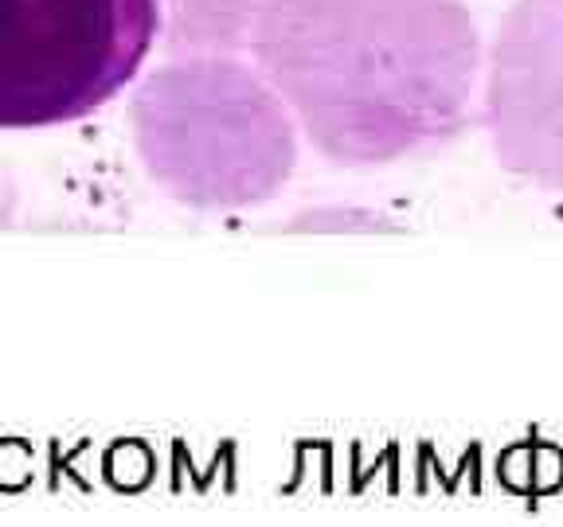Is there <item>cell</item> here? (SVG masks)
Returning a JSON list of instances; mask_svg holds the SVG:
<instances>
[{
  "instance_id": "3",
  "label": "cell",
  "mask_w": 563,
  "mask_h": 527,
  "mask_svg": "<svg viewBox=\"0 0 563 527\" xmlns=\"http://www.w3.org/2000/svg\"><path fill=\"white\" fill-rule=\"evenodd\" d=\"M485 122L512 176L563 192V0H517L501 20Z\"/></svg>"
},
{
  "instance_id": "2",
  "label": "cell",
  "mask_w": 563,
  "mask_h": 527,
  "mask_svg": "<svg viewBox=\"0 0 563 527\" xmlns=\"http://www.w3.org/2000/svg\"><path fill=\"white\" fill-rule=\"evenodd\" d=\"M157 32V0H0V130L95 114L137 75Z\"/></svg>"
},
{
  "instance_id": "1",
  "label": "cell",
  "mask_w": 563,
  "mask_h": 527,
  "mask_svg": "<svg viewBox=\"0 0 563 527\" xmlns=\"http://www.w3.org/2000/svg\"><path fill=\"white\" fill-rule=\"evenodd\" d=\"M263 52L333 157L384 160L454 133L477 32L462 0H278Z\"/></svg>"
}]
</instances>
